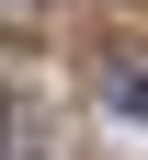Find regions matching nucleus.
Returning a JSON list of instances; mask_svg holds the SVG:
<instances>
[{
	"instance_id": "1",
	"label": "nucleus",
	"mask_w": 148,
	"mask_h": 160,
	"mask_svg": "<svg viewBox=\"0 0 148 160\" xmlns=\"http://www.w3.org/2000/svg\"><path fill=\"white\" fill-rule=\"evenodd\" d=\"M0 160H34V114L23 103H0Z\"/></svg>"
},
{
	"instance_id": "2",
	"label": "nucleus",
	"mask_w": 148,
	"mask_h": 160,
	"mask_svg": "<svg viewBox=\"0 0 148 160\" xmlns=\"http://www.w3.org/2000/svg\"><path fill=\"white\" fill-rule=\"evenodd\" d=\"M114 114H148V69H114Z\"/></svg>"
}]
</instances>
